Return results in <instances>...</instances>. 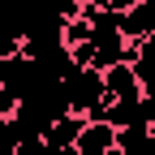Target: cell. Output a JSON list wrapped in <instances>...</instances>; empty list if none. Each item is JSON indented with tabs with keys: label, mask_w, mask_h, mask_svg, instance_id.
Returning a JSON list of instances; mask_svg holds the SVG:
<instances>
[{
	"label": "cell",
	"mask_w": 155,
	"mask_h": 155,
	"mask_svg": "<svg viewBox=\"0 0 155 155\" xmlns=\"http://www.w3.org/2000/svg\"><path fill=\"white\" fill-rule=\"evenodd\" d=\"M104 95H108V104H129V99H138V78H134V65H112L104 69Z\"/></svg>",
	"instance_id": "277c9868"
},
{
	"label": "cell",
	"mask_w": 155,
	"mask_h": 155,
	"mask_svg": "<svg viewBox=\"0 0 155 155\" xmlns=\"http://www.w3.org/2000/svg\"><path fill=\"white\" fill-rule=\"evenodd\" d=\"M116 151H121V155H155V134L147 125L116 129Z\"/></svg>",
	"instance_id": "52a82bcc"
},
{
	"label": "cell",
	"mask_w": 155,
	"mask_h": 155,
	"mask_svg": "<svg viewBox=\"0 0 155 155\" xmlns=\"http://www.w3.org/2000/svg\"><path fill=\"white\" fill-rule=\"evenodd\" d=\"M104 155H121V151H116V147H112V151H104Z\"/></svg>",
	"instance_id": "9a60e30c"
},
{
	"label": "cell",
	"mask_w": 155,
	"mask_h": 155,
	"mask_svg": "<svg viewBox=\"0 0 155 155\" xmlns=\"http://www.w3.org/2000/svg\"><path fill=\"white\" fill-rule=\"evenodd\" d=\"M61 95H65V108L73 116H86L95 104H104V73L99 69H69L61 78Z\"/></svg>",
	"instance_id": "6da1fadb"
},
{
	"label": "cell",
	"mask_w": 155,
	"mask_h": 155,
	"mask_svg": "<svg viewBox=\"0 0 155 155\" xmlns=\"http://www.w3.org/2000/svg\"><path fill=\"white\" fill-rule=\"evenodd\" d=\"M73 5L82 9V13H91V9H104V0H73Z\"/></svg>",
	"instance_id": "4fadbf2b"
},
{
	"label": "cell",
	"mask_w": 155,
	"mask_h": 155,
	"mask_svg": "<svg viewBox=\"0 0 155 155\" xmlns=\"http://www.w3.org/2000/svg\"><path fill=\"white\" fill-rule=\"evenodd\" d=\"M112 147H116V129L112 125H99V121H86L82 134H78V142H73L78 155H104Z\"/></svg>",
	"instance_id": "5b68a950"
},
{
	"label": "cell",
	"mask_w": 155,
	"mask_h": 155,
	"mask_svg": "<svg viewBox=\"0 0 155 155\" xmlns=\"http://www.w3.org/2000/svg\"><path fill=\"white\" fill-rule=\"evenodd\" d=\"M91 39V26H86V17H73V22L61 26V43L65 48H78V43H86Z\"/></svg>",
	"instance_id": "ba28073f"
},
{
	"label": "cell",
	"mask_w": 155,
	"mask_h": 155,
	"mask_svg": "<svg viewBox=\"0 0 155 155\" xmlns=\"http://www.w3.org/2000/svg\"><path fill=\"white\" fill-rule=\"evenodd\" d=\"M17 147H22V138H17L13 116H0V155H13Z\"/></svg>",
	"instance_id": "9c48e42d"
},
{
	"label": "cell",
	"mask_w": 155,
	"mask_h": 155,
	"mask_svg": "<svg viewBox=\"0 0 155 155\" xmlns=\"http://www.w3.org/2000/svg\"><path fill=\"white\" fill-rule=\"evenodd\" d=\"M116 30H121L125 43H147V39L155 35V5H151V0H142V5L116 13Z\"/></svg>",
	"instance_id": "7a4b0ae2"
},
{
	"label": "cell",
	"mask_w": 155,
	"mask_h": 155,
	"mask_svg": "<svg viewBox=\"0 0 155 155\" xmlns=\"http://www.w3.org/2000/svg\"><path fill=\"white\" fill-rule=\"evenodd\" d=\"M147 129H151V134H155V112H151V121H147Z\"/></svg>",
	"instance_id": "5bb4252c"
},
{
	"label": "cell",
	"mask_w": 155,
	"mask_h": 155,
	"mask_svg": "<svg viewBox=\"0 0 155 155\" xmlns=\"http://www.w3.org/2000/svg\"><path fill=\"white\" fill-rule=\"evenodd\" d=\"M151 112H155V99H129V104H108V112H104V125H112V129H134V125H147L151 121Z\"/></svg>",
	"instance_id": "3957f363"
},
{
	"label": "cell",
	"mask_w": 155,
	"mask_h": 155,
	"mask_svg": "<svg viewBox=\"0 0 155 155\" xmlns=\"http://www.w3.org/2000/svg\"><path fill=\"white\" fill-rule=\"evenodd\" d=\"M82 116H73V112H65V116H56V121L48 125V134H43V147L48 151H69L73 142H78V134H82Z\"/></svg>",
	"instance_id": "8992f818"
},
{
	"label": "cell",
	"mask_w": 155,
	"mask_h": 155,
	"mask_svg": "<svg viewBox=\"0 0 155 155\" xmlns=\"http://www.w3.org/2000/svg\"><path fill=\"white\" fill-rule=\"evenodd\" d=\"M134 5H142V0H104V9H112V13H125Z\"/></svg>",
	"instance_id": "8fae6325"
},
{
	"label": "cell",
	"mask_w": 155,
	"mask_h": 155,
	"mask_svg": "<svg viewBox=\"0 0 155 155\" xmlns=\"http://www.w3.org/2000/svg\"><path fill=\"white\" fill-rule=\"evenodd\" d=\"M13 108H17V99H13V95H5V91H0V116H13Z\"/></svg>",
	"instance_id": "7c38bea8"
},
{
	"label": "cell",
	"mask_w": 155,
	"mask_h": 155,
	"mask_svg": "<svg viewBox=\"0 0 155 155\" xmlns=\"http://www.w3.org/2000/svg\"><path fill=\"white\" fill-rule=\"evenodd\" d=\"M13 155H52V151H48L43 142H22V147L13 151Z\"/></svg>",
	"instance_id": "30bf717a"
}]
</instances>
